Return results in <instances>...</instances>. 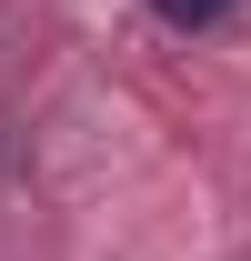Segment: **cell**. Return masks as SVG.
Segmentation results:
<instances>
[{
	"instance_id": "1",
	"label": "cell",
	"mask_w": 251,
	"mask_h": 261,
	"mask_svg": "<svg viewBox=\"0 0 251 261\" xmlns=\"http://www.w3.org/2000/svg\"><path fill=\"white\" fill-rule=\"evenodd\" d=\"M151 10L171 31H221V20H231V0H151Z\"/></svg>"
}]
</instances>
